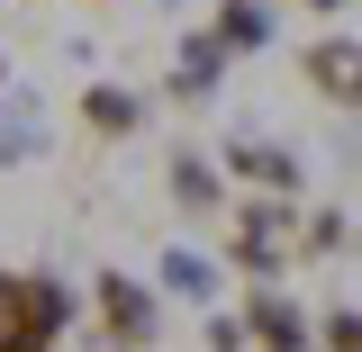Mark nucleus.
<instances>
[{
    "mask_svg": "<svg viewBox=\"0 0 362 352\" xmlns=\"http://www.w3.org/2000/svg\"><path fill=\"white\" fill-rule=\"evenodd\" d=\"M73 316L82 308L54 271H0V352H54V334Z\"/></svg>",
    "mask_w": 362,
    "mask_h": 352,
    "instance_id": "1",
    "label": "nucleus"
},
{
    "mask_svg": "<svg viewBox=\"0 0 362 352\" xmlns=\"http://www.w3.org/2000/svg\"><path fill=\"white\" fill-rule=\"evenodd\" d=\"M90 325L109 334V352H154L163 344V298L127 271H100L90 280Z\"/></svg>",
    "mask_w": 362,
    "mask_h": 352,
    "instance_id": "2",
    "label": "nucleus"
},
{
    "mask_svg": "<svg viewBox=\"0 0 362 352\" xmlns=\"http://www.w3.org/2000/svg\"><path fill=\"white\" fill-rule=\"evenodd\" d=\"M299 82L326 109H362V37H308L299 45Z\"/></svg>",
    "mask_w": 362,
    "mask_h": 352,
    "instance_id": "3",
    "label": "nucleus"
},
{
    "mask_svg": "<svg viewBox=\"0 0 362 352\" xmlns=\"http://www.w3.org/2000/svg\"><path fill=\"white\" fill-rule=\"evenodd\" d=\"M245 334H254V352H308V308L290 298V289H254L245 298Z\"/></svg>",
    "mask_w": 362,
    "mask_h": 352,
    "instance_id": "4",
    "label": "nucleus"
},
{
    "mask_svg": "<svg viewBox=\"0 0 362 352\" xmlns=\"http://www.w3.org/2000/svg\"><path fill=\"white\" fill-rule=\"evenodd\" d=\"M226 172L245 181V190H263V199H290V190H299V154L272 145V135H235V145H226Z\"/></svg>",
    "mask_w": 362,
    "mask_h": 352,
    "instance_id": "5",
    "label": "nucleus"
},
{
    "mask_svg": "<svg viewBox=\"0 0 362 352\" xmlns=\"http://www.w3.org/2000/svg\"><path fill=\"white\" fill-rule=\"evenodd\" d=\"M218 73H226V45H218V28H199V37H181V54H173V99H181V109H199V99H218Z\"/></svg>",
    "mask_w": 362,
    "mask_h": 352,
    "instance_id": "6",
    "label": "nucleus"
},
{
    "mask_svg": "<svg viewBox=\"0 0 362 352\" xmlns=\"http://www.w3.org/2000/svg\"><path fill=\"white\" fill-rule=\"evenodd\" d=\"M163 190H173V208H181V217H218V208H226V190H218V163H209V154H173Z\"/></svg>",
    "mask_w": 362,
    "mask_h": 352,
    "instance_id": "7",
    "label": "nucleus"
},
{
    "mask_svg": "<svg viewBox=\"0 0 362 352\" xmlns=\"http://www.w3.org/2000/svg\"><path fill=\"white\" fill-rule=\"evenodd\" d=\"M82 127L118 145V135L145 127V99H136V90H118V82H90V90H82Z\"/></svg>",
    "mask_w": 362,
    "mask_h": 352,
    "instance_id": "8",
    "label": "nucleus"
},
{
    "mask_svg": "<svg viewBox=\"0 0 362 352\" xmlns=\"http://www.w3.org/2000/svg\"><path fill=\"white\" fill-rule=\"evenodd\" d=\"M218 45H226V54L272 45V9H263V0H226V9H218Z\"/></svg>",
    "mask_w": 362,
    "mask_h": 352,
    "instance_id": "9",
    "label": "nucleus"
},
{
    "mask_svg": "<svg viewBox=\"0 0 362 352\" xmlns=\"http://www.w3.org/2000/svg\"><path fill=\"white\" fill-rule=\"evenodd\" d=\"M163 289H173V298H218V262H209V253H163Z\"/></svg>",
    "mask_w": 362,
    "mask_h": 352,
    "instance_id": "10",
    "label": "nucleus"
},
{
    "mask_svg": "<svg viewBox=\"0 0 362 352\" xmlns=\"http://www.w3.org/2000/svg\"><path fill=\"white\" fill-rule=\"evenodd\" d=\"M317 352H362V308H326L317 316Z\"/></svg>",
    "mask_w": 362,
    "mask_h": 352,
    "instance_id": "11",
    "label": "nucleus"
},
{
    "mask_svg": "<svg viewBox=\"0 0 362 352\" xmlns=\"http://www.w3.org/2000/svg\"><path fill=\"white\" fill-rule=\"evenodd\" d=\"M335 244H344V217H335V208H317V217L299 226V253H335Z\"/></svg>",
    "mask_w": 362,
    "mask_h": 352,
    "instance_id": "12",
    "label": "nucleus"
},
{
    "mask_svg": "<svg viewBox=\"0 0 362 352\" xmlns=\"http://www.w3.org/2000/svg\"><path fill=\"white\" fill-rule=\"evenodd\" d=\"M209 352H254V334H245V316H209Z\"/></svg>",
    "mask_w": 362,
    "mask_h": 352,
    "instance_id": "13",
    "label": "nucleus"
},
{
    "mask_svg": "<svg viewBox=\"0 0 362 352\" xmlns=\"http://www.w3.org/2000/svg\"><path fill=\"white\" fill-rule=\"evenodd\" d=\"M308 9H317V18H335V9H354V0H308Z\"/></svg>",
    "mask_w": 362,
    "mask_h": 352,
    "instance_id": "14",
    "label": "nucleus"
},
{
    "mask_svg": "<svg viewBox=\"0 0 362 352\" xmlns=\"http://www.w3.org/2000/svg\"><path fill=\"white\" fill-rule=\"evenodd\" d=\"M0 90H9V63H0Z\"/></svg>",
    "mask_w": 362,
    "mask_h": 352,
    "instance_id": "15",
    "label": "nucleus"
}]
</instances>
